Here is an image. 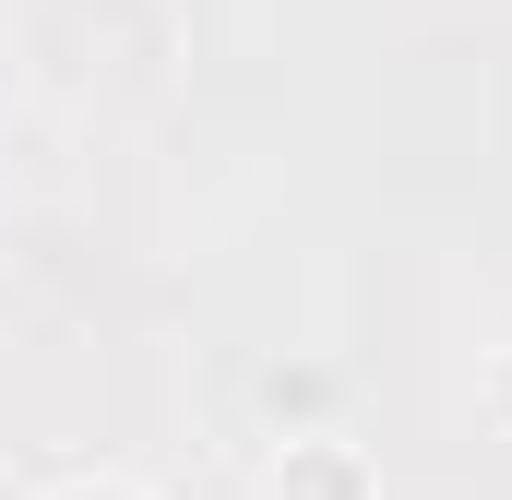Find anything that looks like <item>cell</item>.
<instances>
[{
  "label": "cell",
  "mask_w": 512,
  "mask_h": 500,
  "mask_svg": "<svg viewBox=\"0 0 512 500\" xmlns=\"http://www.w3.org/2000/svg\"><path fill=\"white\" fill-rule=\"evenodd\" d=\"M262 500H382V477H370V453L346 429H298V441H274Z\"/></svg>",
  "instance_id": "cell-1"
},
{
  "label": "cell",
  "mask_w": 512,
  "mask_h": 500,
  "mask_svg": "<svg viewBox=\"0 0 512 500\" xmlns=\"http://www.w3.org/2000/svg\"><path fill=\"white\" fill-rule=\"evenodd\" d=\"M48 500H143V489H131V477H60Z\"/></svg>",
  "instance_id": "cell-2"
},
{
  "label": "cell",
  "mask_w": 512,
  "mask_h": 500,
  "mask_svg": "<svg viewBox=\"0 0 512 500\" xmlns=\"http://www.w3.org/2000/svg\"><path fill=\"white\" fill-rule=\"evenodd\" d=\"M489 405H501V429H512V346H501V370H489Z\"/></svg>",
  "instance_id": "cell-3"
}]
</instances>
